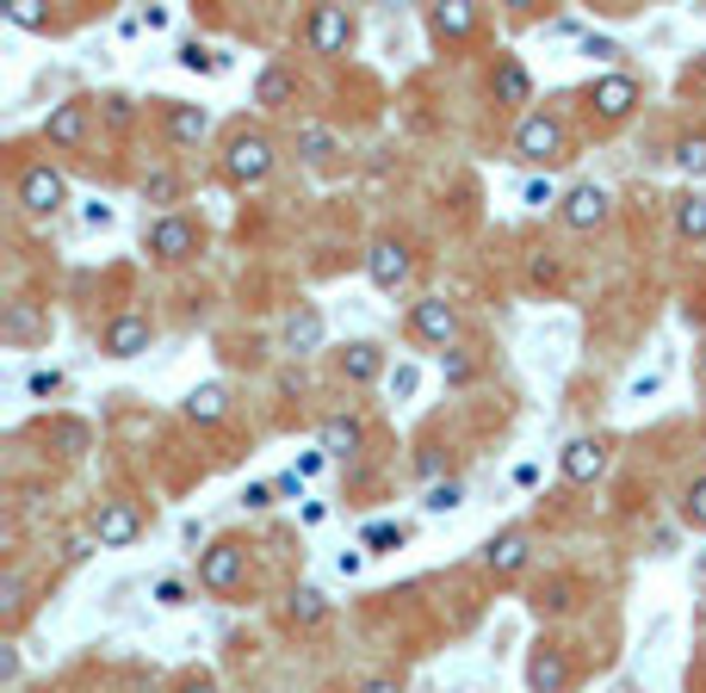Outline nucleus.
I'll use <instances>...</instances> for the list:
<instances>
[{
    "label": "nucleus",
    "instance_id": "nucleus-1",
    "mask_svg": "<svg viewBox=\"0 0 706 693\" xmlns=\"http://www.w3.org/2000/svg\"><path fill=\"white\" fill-rule=\"evenodd\" d=\"M223 173H230L235 186H261L273 173V142L261 137V130H242V137H230V156H223Z\"/></svg>",
    "mask_w": 706,
    "mask_h": 693
},
{
    "label": "nucleus",
    "instance_id": "nucleus-2",
    "mask_svg": "<svg viewBox=\"0 0 706 693\" xmlns=\"http://www.w3.org/2000/svg\"><path fill=\"white\" fill-rule=\"evenodd\" d=\"M19 205L32 211V217H50V211L69 205V180L56 168H25L19 173Z\"/></svg>",
    "mask_w": 706,
    "mask_h": 693
},
{
    "label": "nucleus",
    "instance_id": "nucleus-3",
    "mask_svg": "<svg viewBox=\"0 0 706 693\" xmlns=\"http://www.w3.org/2000/svg\"><path fill=\"white\" fill-rule=\"evenodd\" d=\"M515 149H520L527 161H558V156H565V125H558L551 111H534V118H520Z\"/></svg>",
    "mask_w": 706,
    "mask_h": 693
},
{
    "label": "nucleus",
    "instance_id": "nucleus-4",
    "mask_svg": "<svg viewBox=\"0 0 706 693\" xmlns=\"http://www.w3.org/2000/svg\"><path fill=\"white\" fill-rule=\"evenodd\" d=\"M242 569H249V552H242V545H230V539H218L211 552H199V583L218 588V595H230V588L242 583Z\"/></svg>",
    "mask_w": 706,
    "mask_h": 693
},
{
    "label": "nucleus",
    "instance_id": "nucleus-5",
    "mask_svg": "<svg viewBox=\"0 0 706 693\" xmlns=\"http://www.w3.org/2000/svg\"><path fill=\"white\" fill-rule=\"evenodd\" d=\"M143 248L156 254V260H187V254L199 248V230H192L187 217H156L143 230Z\"/></svg>",
    "mask_w": 706,
    "mask_h": 693
},
{
    "label": "nucleus",
    "instance_id": "nucleus-6",
    "mask_svg": "<svg viewBox=\"0 0 706 693\" xmlns=\"http://www.w3.org/2000/svg\"><path fill=\"white\" fill-rule=\"evenodd\" d=\"M137 533H143V508H137V502H99V514H94V539L106 545V552L130 545Z\"/></svg>",
    "mask_w": 706,
    "mask_h": 693
},
{
    "label": "nucleus",
    "instance_id": "nucleus-7",
    "mask_svg": "<svg viewBox=\"0 0 706 693\" xmlns=\"http://www.w3.org/2000/svg\"><path fill=\"white\" fill-rule=\"evenodd\" d=\"M99 353H112V360H137V353H149V316H112L106 334H99Z\"/></svg>",
    "mask_w": 706,
    "mask_h": 693
},
{
    "label": "nucleus",
    "instance_id": "nucleus-8",
    "mask_svg": "<svg viewBox=\"0 0 706 693\" xmlns=\"http://www.w3.org/2000/svg\"><path fill=\"white\" fill-rule=\"evenodd\" d=\"M366 279L378 285V291H397V285H409V248L403 242H372V248H366Z\"/></svg>",
    "mask_w": 706,
    "mask_h": 693
},
{
    "label": "nucleus",
    "instance_id": "nucleus-9",
    "mask_svg": "<svg viewBox=\"0 0 706 693\" xmlns=\"http://www.w3.org/2000/svg\"><path fill=\"white\" fill-rule=\"evenodd\" d=\"M558 217H565L570 230H596V223L608 217V192H601L596 180H582V186H570V192H565Z\"/></svg>",
    "mask_w": 706,
    "mask_h": 693
},
{
    "label": "nucleus",
    "instance_id": "nucleus-10",
    "mask_svg": "<svg viewBox=\"0 0 706 693\" xmlns=\"http://www.w3.org/2000/svg\"><path fill=\"white\" fill-rule=\"evenodd\" d=\"M409 329L422 334V341L446 346V341L459 334V316H453V303H446V298H422L415 310H409Z\"/></svg>",
    "mask_w": 706,
    "mask_h": 693
},
{
    "label": "nucleus",
    "instance_id": "nucleus-11",
    "mask_svg": "<svg viewBox=\"0 0 706 693\" xmlns=\"http://www.w3.org/2000/svg\"><path fill=\"white\" fill-rule=\"evenodd\" d=\"M347 38H354V19H347V7H316V13H310V50H316V56H335V50H347Z\"/></svg>",
    "mask_w": 706,
    "mask_h": 693
},
{
    "label": "nucleus",
    "instance_id": "nucleus-12",
    "mask_svg": "<svg viewBox=\"0 0 706 693\" xmlns=\"http://www.w3.org/2000/svg\"><path fill=\"white\" fill-rule=\"evenodd\" d=\"M589 99H596L601 118H613V125H620V118L639 106V81H632V75H601L596 87H589Z\"/></svg>",
    "mask_w": 706,
    "mask_h": 693
},
{
    "label": "nucleus",
    "instance_id": "nucleus-13",
    "mask_svg": "<svg viewBox=\"0 0 706 693\" xmlns=\"http://www.w3.org/2000/svg\"><path fill=\"white\" fill-rule=\"evenodd\" d=\"M601 471H608V446L601 440H570L565 446V477L570 483H596Z\"/></svg>",
    "mask_w": 706,
    "mask_h": 693
},
{
    "label": "nucleus",
    "instance_id": "nucleus-14",
    "mask_svg": "<svg viewBox=\"0 0 706 693\" xmlns=\"http://www.w3.org/2000/svg\"><path fill=\"white\" fill-rule=\"evenodd\" d=\"M527 552H534V545H527V533H496L484 545V564L496 569V576H515V569L527 564Z\"/></svg>",
    "mask_w": 706,
    "mask_h": 693
},
{
    "label": "nucleus",
    "instance_id": "nucleus-15",
    "mask_svg": "<svg viewBox=\"0 0 706 693\" xmlns=\"http://www.w3.org/2000/svg\"><path fill=\"white\" fill-rule=\"evenodd\" d=\"M44 137H50V142H63V149H75V142L87 137V106H81V99L56 106V111L44 118Z\"/></svg>",
    "mask_w": 706,
    "mask_h": 693
},
{
    "label": "nucleus",
    "instance_id": "nucleus-16",
    "mask_svg": "<svg viewBox=\"0 0 706 693\" xmlns=\"http://www.w3.org/2000/svg\"><path fill=\"white\" fill-rule=\"evenodd\" d=\"M204 130H211L204 106H187V99H168V137H173V142H204Z\"/></svg>",
    "mask_w": 706,
    "mask_h": 693
},
{
    "label": "nucleus",
    "instance_id": "nucleus-17",
    "mask_svg": "<svg viewBox=\"0 0 706 693\" xmlns=\"http://www.w3.org/2000/svg\"><path fill=\"white\" fill-rule=\"evenodd\" d=\"M360 440H366V427L354 422V415H329V422H323V452H329V458L360 452Z\"/></svg>",
    "mask_w": 706,
    "mask_h": 693
},
{
    "label": "nucleus",
    "instance_id": "nucleus-18",
    "mask_svg": "<svg viewBox=\"0 0 706 693\" xmlns=\"http://www.w3.org/2000/svg\"><path fill=\"white\" fill-rule=\"evenodd\" d=\"M565 681H570V669H565L558 650H539V657L527 662V687L534 693H565Z\"/></svg>",
    "mask_w": 706,
    "mask_h": 693
},
{
    "label": "nucleus",
    "instance_id": "nucleus-19",
    "mask_svg": "<svg viewBox=\"0 0 706 693\" xmlns=\"http://www.w3.org/2000/svg\"><path fill=\"white\" fill-rule=\"evenodd\" d=\"M223 415H230V391H223V384H199V391L187 396V422L211 427V422H223Z\"/></svg>",
    "mask_w": 706,
    "mask_h": 693
},
{
    "label": "nucleus",
    "instance_id": "nucleus-20",
    "mask_svg": "<svg viewBox=\"0 0 706 693\" xmlns=\"http://www.w3.org/2000/svg\"><path fill=\"white\" fill-rule=\"evenodd\" d=\"M285 346H292V353H316V346H323V310L304 303V310L285 322Z\"/></svg>",
    "mask_w": 706,
    "mask_h": 693
},
{
    "label": "nucleus",
    "instance_id": "nucleus-21",
    "mask_svg": "<svg viewBox=\"0 0 706 693\" xmlns=\"http://www.w3.org/2000/svg\"><path fill=\"white\" fill-rule=\"evenodd\" d=\"M341 372H347V379H354V384H372L378 372H384V353H378L372 341H354V346H347V353H341Z\"/></svg>",
    "mask_w": 706,
    "mask_h": 693
},
{
    "label": "nucleus",
    "instance_id": "nucleus-22",
    "mask_svg": "<svg viewBox=\"0 0 706 693\" xmlns=\"http://www.w3.org/2000/svg\"><path fill=\"white\" fill-rule=\"evenodd\" d=\"M675 230L688 242H706V192H688V199L675 205Z\"/></svg>",
    "mask_w": 706,
    "mask_h": 693
},
{
    "label": "nucleus",
    "instance_id": "nucleus-23",
    "mask_svg": "<svg viewBox=\"0 0 706 693\" xmlns=\"http://www.w3.org/2000/svg\"><path fill=\"white\" fill-rule=\"evenodd\" d=\"M496 94H503L508 106H527V94H534V81H527V68H520L515 56H508V63L496 68Z\"/></svg>",
    "mask_w": 706,
    "mask_h": 693
},
{
    "label": "nucleus",
    "instance_id": "nucleus-24",
    "mask_svg": "<svg viewBox=\"0 0 706 693\" xmlns=\"http://www.w3.org/2000/svg\"><path fill=\"white\" fill-rule=\"evenodd\" d=\"M292 94H298L292 68H267V75H261V87H254V99H261V106H285Z\"/></svg>",
    "mask_w": 706,
    "mask_h": 693
},
{
    "label": "nucleus",
    "instance_id": "nucleus-25",
    "mask_svg": "<svg viewBox=\"0 0 706 693\" xmlns=\"http://www.w3.org/2000/svg\"><path fill=\"white\" fill-rule=\"evenodd\" d=\"M403 539H409V526H397V520H372L366 539H360V552H397Z\"/></svg>",
    "mask_w": 706,
    "mask_h": 693
},
{
    "label": "nucleus",
    "instance_id": "nucleus-26",
    "mask_svg": "<svg viewBox=\"0 0 706 693\" xmlns=\"http://www.w3.org/2000/svg\"><path fill=\"white\" fill-rule=\"evenodd\" d=\"M471 19H477L471 7H434V13H428V25H434L440 38H465V32H471Z\"/></svg>",
    "mask_w": 706,
    "mask_h": 693
},
{
    "label": "nucleus",
    "instance_id": "nucleus-27",
    "mask_svg": "<svg viewBox=\"0 0 706 693\" xmlns=\"http://www.w3.org/2000/svg\"><path fill=\"white\" fill-rule=\"evenodd\" d=\"M323 614H329V595H323V588H298V595H292V619H298V626H316Z\"/></svg>",
    "mask_w": 706,
    "mask_h": 693
},
{
    "label": "nucleus",
    "instance_id": "nucleus-28",
    "mask_svg": "<svg viewBox=\"0 0 706 693\" xmlns=\"http://www.w3.org/2000/svg\"><path fill=\"white\" fill-rule=\"evenodd\" d=\"M459 502H465V483H434L428 489V514H453Z\"/></svg>",
    "mask_w": 706,
    "mask_h": 693
},
{
    "label": "nucleus",
    "instance_id": "nucleus-29",
    "mask_svg": "<svg viewBox=\"0 0 706 693\" xmlns=\"http://www.w3.org/2000/svg\"><path fill=\"white\" fill-rule=\"evenodd\" d=\"M675 161H682L688 173H706V137H682L675 142Z\"/></svg>",
    "mask_w": 706,
    "mask_h": 693
},
{
    "label": "nucleus",
    "instance_id": "nucleus-30",
    "mask_svg": "<svg viewBox=\"0 0 706 693\" xmlns=\"http://www.w3.org/2000/svg\"><path fill=\"white\" fill-rule=\"evenodd\" d=\"M7 334H13V341L38 334V310H32V303H13V310H7Z\"/></svg>",
    "mask_w": 706,
    "mask_h": 693
},
{
    "label": "nucleus",
    "instance_id": "nucleus-31",
    "mask_svg": "<svg viewBox=\"0 0 706 693\" xmlns=\"http://www.w3.org/2000/svg\"><path fill=\"white\" fill-rule=\"evenodd\" d=\"M384 384H391V396H397V403H409V396L422 391V372H415V365H397V372H391Z\"/></svg>",
    "mask_w": 706,
    "mask_h": 693
},
{
    "label": "nucleus",
    "instance_id": "nucleus-32",
    "mask_svg": "<svg viewBox=\"0 0 706 693\" xmlns=\"http://www.w3.org/2000/svg\"><path fill=\"white\" fill-rule=\"evenodd\" d=\"M682 520H688V526H706V477L682 495Z\"/></svg>",
    "mask_w": 706,
    "mask_h": 693
},
{
    "label": "nucleus",
    "instance_id": "nucleus-33",
    "mask_svg": "<svg viewBox=\"0 0 706 693\" xmlns=\"http://www.w3.org/2000/svg\"><path fill=\"white\" fill-rule=\"evenodd\" d=\"M7 19H13V25H25V32H38V25H44L38 0H13V7H7Z\"/></svg>",
    "mask_w": 706,
    "mask_h": 693
},
{
    "label": "nucleus",
    "instance_id": "nucleus-34",
    "mask_svg": "<svg viewBox=\"0 0 706 693\" xmlns=\"http://www.w3.org/2000/svg\"><path fill=\"white\" fill-rule=\"evenodd\" d=\"M534 607H539V614H565V607H570V588H565V583L539 588V600H534Z\"/></svg>",
    "mask_w": 706,
    "mask_h": 693
},
{
    "label": "nucleus",
    "instance_id": "nucleus-35",
    "mask_svg": "<svg viewBox=\"0 0 706 693\" xmlns=\"http://www.w3.org/2000/svg\"><path fill=\"white\" fill-rule=\"evenodd\" d=\"M527 205L546 211V205H565V199H558V186H551V180H527Z\"/></svg>",
    "mask_w": 706,
    "mask_h": 693
},
{
    "label": "nucleus",
    "instance_id": "nucleus-36",
    "mask_svg": "<svg viewBox=\"0 0 706 693\" xmlns=\"http://www.w3.org/2000/svg\"><path fill=\"white\" fill-rule=\"evenodd\" d=\"M149 199H156V205H173V192H180V180H173V173H149Z\"/></svg>",
    "mask_w": 706,
    "mask_h": 693
},
{
    "label": "nucleus",
    "instance_id": "nucleus-37",
    "mask_svg": "<svg viewBox=\"0 0 706 693\" xmlns=\"http://www.w3.org/2000/svg\"><path fill=\"white\" fill-rule=\"evenodd\" d=\"M329 149H335V137H329L323 125H310V130H304V156H310V161H323Z\"/></svg>",
    "mask_w": 706,
    "mask_h": 693
},
{
    "label": "nucleus",
    "instance_id": "nucleus-38",
    "mask_svg": "<svg viewBox=\"0 0 706 693\" xmlns=\"http://www.w3.org/2000/svg\"><path fill=\"white\" fill-rule=\"evenodd\" d=\"M446 384H471V353H446Z\"/></svg>",
    "mask_w": 706,
    "mask_h": 693
},
{
    "label": "nucleus",
    "instance_id": "nucleus-39",
    "mask_svg": "<svg viewBox=\"0 0 706 693\" xmlns=\"http://www.w3.org/2000/svg\"><path fill=\"white\" fill-rule=\"evenodd\" d=\"M63 391V372H32V396H56Z\"/></svg>",
    "mask_w": 706,
    "mask_h": 693
},
{
    "label": "nucleus",
    "instance_id": "nucleus-40",
    "mask_svg": "<svg viewBox=\"0 0 706 693\" xmlns=\"http://www.w3.org/2000/svg\"><path fill=\"white\" fill-rule=\"evenodd\" d=\"M180 63H187V68H211V50H204V44H180Z\"/></svg>",
    "mask_w": 706,
    "mask_h": 693
},
{
    "label": "nucleus",
    "instance_id": "nucleus-41",
    "mask_svg": "<svg viewBox=\"0 0 706 693\" xmlns=\"http://www.w3.org/2000/svg\"><path fill=\"white\" fill-rule=\"evenodd\" d=\"M156 600H161V607H180V600H187V588L168 576V583H156Z\"/></svg>",
    "mask_w": 706,
    "mask_h": 693
},
{
    "label": "nucleus",
    "instance_id": "nucleus-42",
    "mask_svg": "<svg viewBox=\"0 0 706 693\" xmlns=\"http://www.w3.org/2000/svg\"><path fill=\"white\" fill-rule=\"evenodd\" d=\"M173 693H218V681H211V675H187Z\"/></svg>",
    "mask_w": 706,
    "mask_h": 693
},
{
    "label": "nucleus",
    "instance_id": "nucleus-43",
    "mask_svg": "<svg viewBox=\"0 0 706 693\" xmlns=\"http://www.w3.org/2000/svg\"><path fill=\"white\" fill-rule=\"evenodd\" d=\"M242 502H249V508H267L273 489H267V483H249V489H242Z\"/></svg>",
    "mask_w": 706,
    "mask_h": 693
},
{
    "label": "nucleus",
    "instance_id": "nucleus-44",
    "mask_svg": "<svg viewBox=\"0 0 706 693\" xmlns=\"http://www.w3.org/2000/svg\"><path fill=\"white\" fill-rule=\"evenodd\" d=\"M657 384H663V372H644V379H632V396H639V403H644V396L657 391Z\"/></svg>",
    "mask_w": 706,
    "mask_h": 693
},
{
    "label": "nucleus",
    "instance_id": "nucleus-45",
    "mask_svg": "<svg viewBox=\"0 0 706 693\" xmlns=\"http://www.w3.org/2000/svg\"><path fill=\"white\" fill-rule=\"evenodd\" d=\"M323 458H329V452H304L298 458V477H316V471H323Z\"/></svg>",
    "mask_w": 706,
    "mask_h": 693
},
{
    "label": "nucleus",
    "instance_id": "nucleus-46",
    "mask_svg": "<svg viewBox=\"0 0 706 693\" xmlns=\"http://www.w3.org/2000/svg\"><path fill=\"white\" fill-rule=\"evenodd\" d=\"M360 693H403V687H397V681H384V675H378V681H366Z\"/></svg>",
    "mask_w": 706,
    "mask_h": 693
},
{
    "label": "nucleus",
    "instance_id": "nucleus-47",
    "mask_svg": "<svg viewBox=\"0 0 706 693\" xmlns=\"http://www.w3.org/2000/svg\"><path fill=\"white\" fill-rule=\"evenodd\" d=\"M700 379H706V360H700Z\"/></svg>",
    "mask_w": 706,
    "mask_h": 693
}]
</instances>
